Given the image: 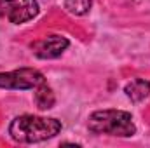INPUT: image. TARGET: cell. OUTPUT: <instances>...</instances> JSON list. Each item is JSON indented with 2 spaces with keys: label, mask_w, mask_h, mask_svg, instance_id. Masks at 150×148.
I'll use <instances>...</instances> for the list:
<instances>
[{
  "label": "cell",
  "mask_w": 150,
  "mask_h": 148,
  "mask_svg": "<svg viewBox=\"0 0 150 148\" xmlns=\"http://www.w3.org/2000/svg\"><path fill=\"white\" fill-rule=\"evenodd\" d=\"M54 101H56L54 92H52V89L49 85H45V82L40 84L38 87H35V103H37V106L40 110L52 108L54 106Z\"/></svg>",
  "instance_id": "7"
},
{
  "label": "cell",
  "mask_w": 150,
  "mask_h": 148,
  "mask_svg": "<svg viewBox=\"0 0 150 148\" xmlns=\"http://www.w3.org/2000/svg\"><path fill=\"white\" fill-rule=\"evenodd\" d=\"M61 131V122L51 117L21 115L9 125V134L18 143H38L54 138Z\"/></svg>",
  "instance_id": "1"
},
{
  "label": "cell",
  "mask_w": 150,
  "mask_h": 148,
  "mask_svg": "<svg viewBox=\"0 0 150 148\" xmlns=\"http://www.w3.org/2000/svg\"><path fill=\"white\" fill-rule=\"evenodd\" d=\"M37 14V0H0V18L11 21L14 25L28 23Z\"/></svg>",
  "instance_id": "3"
},
{
  "label": "cell",
  "mask_w": 150,
  "mask_h": 148,
  "mask_svg": "<svg viewBox=\"0 0 150 148\" xmlns=\"http://www.w3.org/2000/svg\"><path fill=\"white\" fill-rule=\"evenodd\" d=\"M44 82V75L35 68H19L0 73V87L4 89H35Z\"/></svg>",
  "instance_id": "4"
},
{
  "label": "cell",
  "mask_w": 150,
  "mask_h": 148,
  "mask_svg": "<svg viewBox=\"0 0 150 148\" xmlns=\"http://www.w3.org/2000/svg\"><path fill=\"white\" fill-rule=\"evenodd\" d=\"M68 45H70L68 38L61 37V35H49L45 38L35 40L30 47H32L33 54L40 59H54V58L61 56Z\"/></svg>",
  "instance_id": "5"
},
{
  "label": "cell",
  "mask_w": 150,
  "mask_h": 148,
  "mask_svg": "<svg viewBox=\"0 0 150 148\" xmlns=\"http://www.w3.org/2000/svg\"><path fill=\"white\" fill-rule=\"evenodd\" d=\"M126 96L133 101V103H140L145 98H149L150 94V82L145 78H133L131 82L126 84L124 87Z\"/></svg>",
  "instance_id": "6"
},
{
  "label": "cell",
  "mask_w": 150,
  "mask_h": 148,
  "mask_svg": "<svg viewBox=\"0 0 150 148\" xmlns=\"http://www.w3.org/2000/svg\"><path fill=\"white\" fill-rule=\"evenodd\" d=\"M87 129L93 134H108L119 138L134 136L136 125L129 111L122 110H100L89 115Z\"/></svg>",
  "instance_id": "2"
},
{
  "label": "cell",
  "mask_w": 150,
  "mask_h": 148,
  "mask_svg": "<svg viewBox=\"0 0 150 148\" xmlns=\"http://www.w3.org/2000/svg\"><path fill=\"white\" fill-rule=\"evenodd\" d=\"M91 5H93V0H65V9L75 16L87 14L91 11Z\"/></svg>",
  "instance_id": "8"
}]
</instances>
